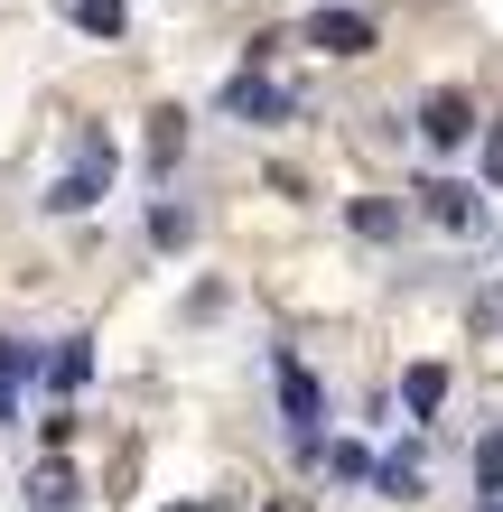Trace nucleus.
<instances>
[{"label": "nucleus", "mask_w": 503, "mask_h": 512, "mask_svg": "<svg viewBox=\"0 0 503 512\" xmlns=\"http://www.w3.org/2000/svg\"><path fill=\"white\" fill-rule=\"evenodd\" d=\"M84 373H94V354H84V336H66V345H56V382H66V391H75Z\"/></svg>", "instance_id": "9b49d317"}, {"label": "nucleus", "mask_w": 503, "mask_h": 512, "mask_svg": "<svg viewBox=\"0 0 503 512\" xmlns=\"http://www.w3.org/2000/svg\"><path fill=\"white\" fill-rule=\"evenodd\" d=\"M150 233H159V243H187L196 224H187V205H159V215H150Z\"/></svg>", "instance_id": "ddd939ff"}, {"label": "nucleus", "mask_w": 503, "mask_h": 512, "mask_svg": "<svg viewBox=\"0 0 503 512\" xmlns=\"http://www.w3.org/2000/svg\"><path fill=\"white\" fill-rule=\"evenodd\" d=\"M494 512H503V503H494Z\"/></svg>", "instance_id": "f3484780"}, {"label": "nucleus", "mask_w": 503, "mask_h": 512, "mask_svg": "<svg viewBox=\"0 0 503 512\" xmlns=\"http://www.w3.org/2000/svg\"><path fill=\"white\" fill-rule=\"evenodd\" d=\"M177 512H205V503H177Z\"/></svg>", "instance_id": "dca6fc26"}, {"label": "nucleus", "mask_w": 503, "mask_h": 512, "mask_svg": "<svg viewBox=\"0 0 503 512\" xmlns=\"http://www.w3.org/2000/svg\"><path fill=\"white\" fill-rule=\"evenodd\" d=\"M354 233H364V243H392V233H401V215H392L382 196H364V205H354Z\"/></svg>", "instance_id": "6e6552de"}, {"label": "nucleus", "mask_w": 503, "mask_h": 512, "mask_svg": "<svg viewBox=\"0 0 503 512\" xmlns=\"http://www.w3.org/2000/svg\"><path fill=\"white\" fill-rule=\"evenodd\" d=\"M177 159H187V112H177V103H168V112H150V168L168 177Z\"/></svg>", "instance_id": "0eeeda50"}, {"label": "nucleus", "mask_w": 503, "mask_h": 512, "mask_svg": "<svg viewBox=\"0 0 503 512\" xmlns=\"http://www.w3.org/2000/svg\"><path fill=\"white\" fill-rule=\"evenodd\" d=\"M280 401H289V419H299V438H308L317 429V382H308L299 354H280Z\"/></svg>", "instance_id": "423d86ee"}, {"label": "nucleus", "mask_w": 503, "mask_h": 512, "mask_svg": "<svg viewBox=\"0 0 503 512\" xmlns=\"http://www.w3.org/2000/svg\"><path fill=\"white\" fill-rule=\"evenodd\" d=\"M271 512H308V503H299V494H289V503H271Z\"/></svg>", "instance_id": "2eb2a0df"}, {"label": "nucleus", "mask_w": 503, "mask_h": 512, "mask_svg": "<svg viewBox=\"0 0 503 512\" xmlns=\"http://www.w3.org/2000/svg\"><path fill=\"white\" fill-rule=\"evenodd\" d=\"M103 177H112V140H103V131H75V168L56 177L47 205H56V215H84V205L103 196Z\"/></svg>", "instance_id": "f257e3e1"}, {"label": "nucleus", "mask_w": 503, "mask_h": 512, "mask_svg": "<svg viewBox=\"0 0 503 512\" xmlns=\"http://www.w3.org/2000/svg\"><path fill=\"white\" fill-rule=\"evenodd\" d=\"M485 187H503V112L485 122Z\"/></svg>", "instance_id": "4468645a"}, {"label": "nucleus", "mask_w": 503, "mask_h": 512, "mask_svg": "<svg viewBox=\"0 0 503 512\" xmlns=\"http://www.w3.org/2000/svg\"><path fill=\"white\" fill-rule=\"evenodd\" d=\"M308 47H327V56H373V19H364V10H317V19H308Z\"/></svg>", "instance_id": "20e7f679"}, {"label": "nucleus", "mask_w": 503, "mask_h": 512, "mask_svg": "<svg viewBox=\"0 0 503 512\" xmlns=\"http://www.w3.org/2000/svg\"><path fill=\"white\" fill-rule=\"evenodd\" d=\"M420 215L448 224V233H476V224H485V196L466 187V177H429V187H420Z\"/></svg>", "instance_id": "7ed1b4c3"}, {"label": "nucleus", "mask_w": 503, "mask_h": 512, "mask_svg": "<svg viewBox=\"0 0 503 512\" xmlns=\"http://www.w3.org/2000/svg\"><path fill=\"white\" fill-rule=\"evenodd\" d=\"M476 131H485V122H476V103H466L457 84H438V94L420 103V140H429V149H466Z\"/></svg>", "instance_id": "f03ea898"}, {"label": "nucleus", "mask_w": 503, "mask_h": 512, "mask_svg": "<svg viewBox=\"0 0 503 512\" xmlns=\"http://www.w3.org/2000/svg\"><path fill=\"white\" fill-rule=\"evenodd\" d=\"M438 401H448V373H438V364H420V373H410V410H420V419H429Z\"/></svg>", "instance_id": "9d476101"}, {"label": "nucleus", "mask_w": 503, "mask_h": 512, "mask_svg": "<svg viewBox=\"0 0 503 512\" xmlns=\"http://www.w3.org/2000/svg\"><path fill=\"white\" fill-rule=\"evenodd\" d=\"M75 19L94 28V38H112V28H122V0H75Z\"/></svg>", "instance_id": "f8f14e48"}, {"label": "nucleus", "mask_w": 503, "mask_h": 512, "mask_svg": "<svg viewBox=\"0 0 503 512\" xmlns=\"http://www.w3.org/2000/svg\"><path fill=\"white\" fill-rule=\"evenodd\" d=\"M66 494H75V475H66V466H38V485H28V503H38V512H66Z\"/></svg>", "instance_id": "1a4fd4ad"}, {"label": "nucleus", "mask_w": 503, "mask_h": 512, "mask_svg": "<svg viewBox=\"0 0 503 512\" xmlns=\"http://www.w3.org/2000/svg\"><path fill=\"white\" fill-rule=\"evenodd\" d=\"M224 112H252V122H271V112H289V94H280V84H261V75L243 66V75L224 84Z\"/></svg>", "instance_id": "39448f33"}]
</instances>
